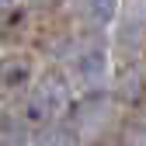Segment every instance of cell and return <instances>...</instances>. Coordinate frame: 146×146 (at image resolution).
Here are the masks:
<instances>
[{"label":"cell","instance_id":"1","mask_svg":"<svg viewBox=\"0 0 146 146\" xmlns=\"http://www.w3.org/2000/svg\"><path fill=\"white\" fill-rule=\"evenodd\" d=\"M115 42H118V52H125V56L139 52V45L146 42V11H139L136 4L125 11L122 25H118V35H115Z\"/></svg>","mask_w":146,"mask_h":146},{"label":"cell","instance_id":"2","mask_svg":"<svg viewBox=\"0 0 146 146\" xmlns=\"http://www.w3.org/2000/svg\"><path fill=\"white\" fill-rule=\"evenodd\" d=\"M143 98H146V73L139 66H132V70H125L122 77H118V101L139 104Z\"/></svg>","mask_w":146,"mask_h":146},{"label":"cell","instance_id":"3","mask_svg":"<svg viewBox=\"0 0 146 146\" xmlns=\"http://www.w3.org/2000/svg\"><path fill=\"white\" fill-rule=\"evenodd\" d=\"M84 11L94 25H108L118 17V0H84Z\"/></svg>","mask_w":146,"mask_h":146},{"label":"cell","instance_id":"4","mask_svg":"<svg viewBox=\"0 0 146 146\" xmlns=\"http://www.w3.org/2000/svg\"><path fill=\"white\" fill-rule=\"evenodd\" d=\"M104 70H108V59H104L101 49H98V52H87V56L80 59V73H84L87 80H101Z\"/></svg>","mask_w":146,"mask_h":146},{"label":"cell","instance_id":"5","mask_svg":"<svg viewBox=\"0 0 146 146\" xmlns=\"http://www.w3.org/2000/svg\"><path fill=\"white\" fill-rule=\"evenodd\" d=\"M94 146H122V139H115V136H111V139H101V143H94Z\"/></svg>","mask_w":146,"mask_h":146}]
</instances>
